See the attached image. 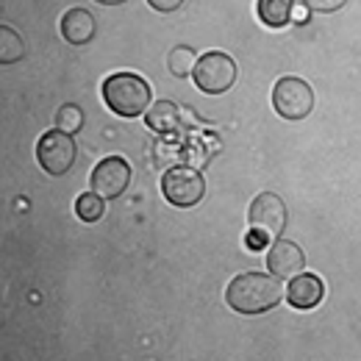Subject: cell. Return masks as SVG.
Returning a JSON list of instances; mask_svg holds the SVG:
<instances>
[{
	"label": "cell",
	"instance_id": "cell-1",
	"mask_svg": "<svg viewBox=\"0 0 361 361\" xmlns=\"http://www.w3.org/2000/svg\"><path fill=\"white\" fill-rule=\"evenodd\" d=\"M283 295L286 289L281 286V278H275L272 272H242L228 283L226 303L231 306V312L253 317L275 309L283 300Z\"/></svg>",
	"mask_w": 361,
	"mask_h": 361
},
{
	"label": "cell",
	"instance_id": "cell-2",
	"mask_svg": "<svg viewBox=\"0 0 361 361\" xmlns=\"http://www.w3.org/2000/svg\"><path fill=\"white\" fill-rule=\"evenodd\" d=\"M150 84L136 73H114L103 81V100L120 117H142L150 109Z\"/></svg>",
	"mask_w": 361,
	"mask_h": 361
},
{
	"label": "cell",
	"instance_id": "cell-3",
	"mask_svg": "<svg viewBox=\"0 0 361 361\" xmlns=\"http://www.w3.org/2000/svg\"><path fill=\"white\" fill-rule=\"evenodd\" d=\"M75 159H78V145H75V136L73 134H67L61 128H53V131L39 136V142H37V161H39V167L45 170L47 176L59 178V176L70 173Z\"/></svg>",
	"mask_w": 361,
	"mask_h": 361
},
{
	"label": "cell",
	"instance_id": "cell-4",
	"mask_svg": "<svg viewBox=\"0 0 361 361\" xmlns=\"http://www.w3.org/2000/svg\"><path fill=\"white\" fill-rule=\"evenodd\" d=\"M192 78L203 94H223L236 84V61L223 50L203 53L192 70Z\"/></svg>",
	"mask_w": 361,
	"mask_h": 361
},
{
	"label": "cell",
	"instance_id": "cell-5",
	"mask_svg": "<svg viewBox=\"0 0 361 361\" xmlns=\"http://www.w3.org/2000/svg\"><path fill=\"white\" fill-rule=\"evenodd\" d=\"M272 106L283 120H306L314 111V90L295 75H283L275 81Z\"/></svg>",
	"mask_w": 361,
	"mask_h": 361
},
{
	"label": "cell",
	"instance_id": "cell-6",
	"mask_svg": "<svg viewBox=\"0 0 361 361\" xmlns=\"http://www.w3.org/2000/svg\"><path fill=\"white\" fill-rule=\"evenodd\" d=\"M161 192H164V200L173 203L176 209H192L203 200L206 180L192 167H173L161 178Z\"/></svg>",
	"mask_w": 361,
	"mask_h": 361
},
{
	"label": "cell",
	"instance_id": "cell-7",
	"mask_svg": "<svg viewBox=\"0 0 361 361\" xmlns=\"http://www.w3.org/2000/svg\"><path fill=\"white\" fill-rule=\"evenodd\" d=\"M286 220H289L286 203L275 192L256 195L253 203H250V209H247V223H250V228L267 233L270 239H278L286 231Z\"/></svg>",
	"mask_w": 361,
	"mask_h": 361
},
{
	"label": "cell",
	"instance_id": "cell-8",
	"mask_svg": "<svg viewBox=\"0 0 361 361\" xmlns=\"http://www.w3.org/2000/svg\"><path fill=\"white\" fill-rule=\"evenodd\" d=\"M128 183H131V164L123 156H106L92 170L90 189L106 200H114L128 189Z\"/></svg>",
	"mask_w": 361,
	"mask_h": 361
},
{
	"label": "cell",
	"instance_id": "cell-9",
	"mask_svg": "<svg viewBox=\"0 0 361 361\" xmlns=\"http://www.w3.org/2000/svg\"><path fill=\"white\" fill-rule=\"evenodd\" d=\"M306 267V253L298 242H289V239H275L267 250V270L281 278V281H292L295 275H300Z\"/></svg>",
	"mask_w": 361,
	"mask_h": 361
},
{
	"label": "cell",
	"instance_id": "cell-10",
	"mask_svg": "<svg viewBox=\"0 0 361 361\" xmlns=\"http://www.w3.org/2000/svg\"><path fill=\"white\" fill-rule=\"evenodd\" d=\"M322 298H325V283H322V278L314 275V272H300L286 286V300L298 312L317 309L322 303Z\"/></svg>",
	"mask_w": 361,
	"mask_h": 361
},
{
	"label": "cell",
	"instance_id": "cell-11",
	"mask_svg": "<svg viewBox=\"0 0 361 361\" xmlns=\"http://www.w3.org/2000/svg\"><path fill=\"white\" fill-rule=\"evenodd\" d=\"M59 28H61V37L70 45H87V42L94 39V31H97L94 17H92V11H87V8H70V11H64Z\"/></svg>",
	"mask_w": 361,
	"mask_h": 361
},
{
	"label": "cell",
	"instance_id": "cell-12",
	"mask_svg": "<svg viewBox=\"0 0 361 361\" xmlns=\"http://www.w3.org/2000/svg\"><path fill=\"white\" fill-rule=\"evenodd\" d=\"M145 126L156 134H173L180 128V109L173 100H156L145 111Z\"/></svg>",
	"mask_w": 361,
	"mask_h": 361
},
{
	"label": "cell",
	"instance_id": "cell-13",
	"mask_svg": "<svg viewBox=\"0 0 361 361\" xmlns=\"http://www.w3.org/2000/svg\"><path fill=\"white\" fill-rule=\"evenodd\" d=\"M256 11L267 28H283L295 17V0H259Z\"/></svg>",
	"mask_w": 361,
	"mask_h": 361
},
{
	"label": "cell",
	"instance_id": "cell-14",
	"mask_svg": "<svg viewBox=\"0 0 361 361\" xmlns=\"http://www.w3.org/2000/svg\"><path fill=\"white\" fill-rule=\"evenodd\" d=\"M25 59V42L23 37L8 28V25H0V64H17Z\"/></svg>",
	"mask_w": 361,
	"mask_h": 361
},
{
	"label": "cell",
	"instance_id": "cell-15",
	"mask_svg": "<svg viewBox=\"0 0 361 361\" xmlns=\"http://www.w3.org/2000/svg\"><path fill=\"white\" fill-rule=\"evenodd\" d=\"M106 212V197H100L97 192H84L81 197H75V214L81 223H97Z\"/></svg>",
	"mask_w": 361,
	"mask_h": 361
},
{
	"label": "cell",
	"instance_id": "cell-16",
	"mask_svg": "<svg viewBox=\"0 0 361 361\" xmlns=\"http://www.w3.org/2000/svg\"><path fill=\"white\" fill-rule=\"evenodd\" d=\"M195 64H197V59H195V50L189 45H176L167 53V67H170V73H173L176 78L192 75Z\"/></svg>",
	"mask_w": 361,
	"mask_h": 361
},
{
	"label": "cell",
	"instance_id": "cell-17",
	"mask_svg": "<svg viewBox=\"0 0 361 361\" xmlns=\"http://www.w3.org/2000/svg\"><path fill=\"white\" fill-rule=\"evenodd\" d=\"M56 128H61V131H67V134H78L81 128H84V111H81V106H75V103H64L59 111H56Z\"/></svg>",
	"mask_w": 361,
	"mask_h": 361
},
{
	"label": "cell",
	"instance_id": "cell-18",
	"mask_svg": "<svg viewBox=\"0 0 361 361\" xmlns=\"http://www.w3.org/2000/svg\"><path fill=\"white\" fill-rule=\"evenodd\" d=\"M345 3H348V0H303V6H306L309 11H317V14H334V11H339Z\"/></svg>",
	"mask_w": 361,
	"mask_h": 361
},
{
	"label": "cell",
	"instance_id": "cell-19",
	"mask_svg": "<svg viewBox=\"0 0 361 361\" xmlns=\"http://www.w3.org/2000/svg\"><path fill=\"white\" fill-rule=\"evenodd\" d=\"M267 245H272V239L267 233H262V231H256V228L247 231V236H245V247H247V250L256 253V250H264Z\"/></svg>",
	"mask_w": 361,
	"mask_h": 361
},
{
	"label": "cell",
	"instance_id": "cell-20",
	"mask_svg": "<svg viewBox=\"0 0 361 361\" xmlns=\"http://www.w3.org/2000/svg\"><path fill=\"white\" fill-rule=\"evenodd\" d=\"M147 3H150V8H156V11H161V14L178 11L180 6H183V0H147Z\"/></svg>",
	"mask_w": 361,
	"mask_h": 361
},
{
	"label": "cell",
	"instance_id": "cell-21",
	"mask_svg": "<svg viewBox=\"0 0 361 361\" xmlns=\"http://www.w3.org/2000/svg\"><path fill=\"white\" fill-rule=\"evenodd\" d=\"M292 20H295V23H306V20H309V8L300 3V6L295 8V17H292Z\"/></svg>",
	"mask_w": 361,
	"mask_h": 361
},
{
	"label": "cell",
	"instance_id": "cell-22",
	"mask_svg": "<svg viewBox=\"0 0 361 361\" xmlns=\"http://www.w3.org/2000/svg\"><path fill=\"white\" fill-rule=\"evenodd\" d=\"M100 6H120V3H126V0H97Z\"/></svg>",
	"mask_w": 361,
	"mask_h": 361
}]
</instances>
